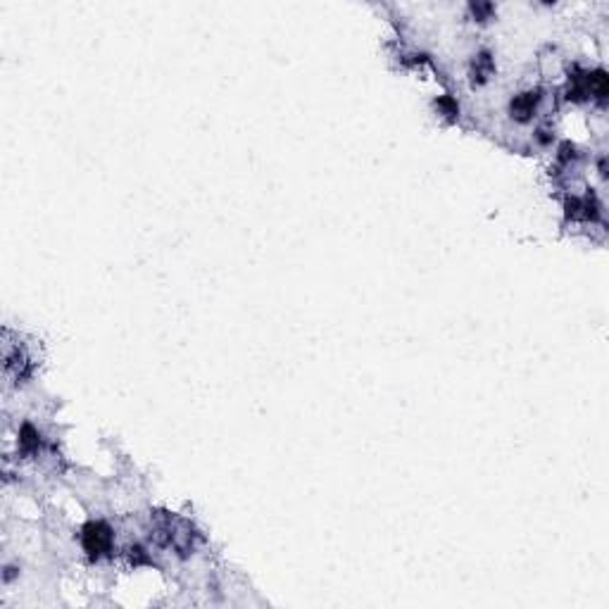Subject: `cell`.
Segmentation results:
<instances>
[{
	"label": "cell",
	"instance_id": "cell-2",
	"mask_svg": "<svg viewBox=\"0 0 609 609\" xmlns=\"http://www.w3.org/2000/svg\"><path fill=\"white\" fill-rule=\"evenodd\" d=\"M540 95L538 90H528V93H521L512 100V117H516L519 122H526L531 114L535 112V105H538Z\"/></svg>",
	"mask_w": 609,
	"mask_h": 609
},
{
	"label": "cell",
	"instance_id": "cell-3",
	"mask_svg": "<svg viewBox=\"0 0 609 609\" xmlns=\"http://www.w3.org/2000/svg\"><path fill=\"white\" fill-rule=\"evenodd\" d=\"M20 445H22V450H36L39 448V433H36L32 426H24L22 429V433H20Z\"/></svg>",
	"mask_w": 609,
	"mask_h": 609
},
{
	"label": "cell",
	"instance_id": "cell-1",
	"mask_svg": "<svg viewBox=\"0 0 609 609\" xmlns=\"http://www.w3.org/2000/svg\"><path fill=\"white\" fill-rule=\"evenodd\" d=\"M81 542L90 557H102L112 547V531L102 521H90L81 531Z\"/></svg>",
	"mask_w": 609,
	"mask_h": 609
}]
</instances>
